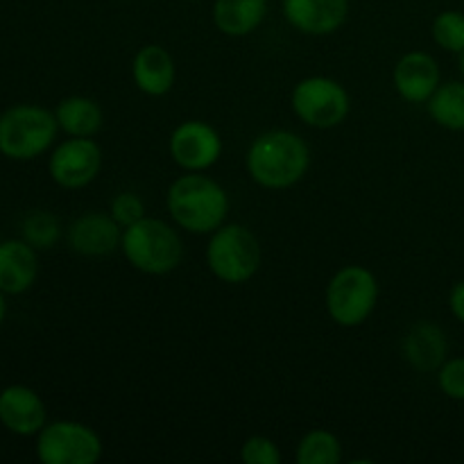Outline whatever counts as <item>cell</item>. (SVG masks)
<instances>
[{
  "label": "cell",
  "instance_id": "1",
  "mask_svg": "<svg viewBox=\"0 0 464 464\" xmlns=\"http://www.w3.org/2000/svg\"><path fill=\"white\" fill-rule=\"evenodd\" d=\"M311 152L302 136L272 130L258 136L247 152V172L258 186L272 190L290 188L308 170Z\"/></svg>",
  "mask_w": 464,
  "mask_h": 464
},
{
  "label": "cell",
  "instance_id": "2",
  "mask_svg": "<svg viewBox=\"0 0 464 464\" xmlns=\"http://www.w3.org/2000/svg\"><path fill=\"white\" fill-rule=\"evenodd\" d=\"M168 211L190 234H213L225 222L229 198L218 181L204 175H184L168 190Z\"/></svg>",
  "mask_w": 464,
  "mask_h": 464
},
{
  "label": "cell",
  "instance_id": "3",
  "mask_svg": "<svg viewBox=\"0 0 464 464\" xmlns=\"http://www.w3.org/2000/svg\"><path fill=\"white\" fill-rule=\"evenodd\" d=\"M121 249L127 261L145 275H168L184 256L179 234L157 218H140L127 227Z\"/></svg>",
  "mask_w": 464,
  "mask_h": 464
},
{
  "label": "cell",
  "instance_id": "4",
  "mask_svg": "<svg viewBox=\"0 0 464 464\" xmlns=\"http://www.w3.org/2000/svg\"><path fill=\"white\" fill-rule=\"evenodd\" d=\"M57 116L34 104H16L0 116V152L14 161L44 154L57 136Z\"/></svg>",
  "mask_w": 464,
  "mask_h": 464
},
{
  "label": "cell",
  "instance_id": "5",
  "mask_svg": "<svg viewBox=\"0 0 464 464\" xmlns=\"http://www.w3.org/2000/svg\"><path fill=\"white\" fill-rule=\"evenodd\" d=\"M208 270L227 284H245L261 267V245L243 225H225L213 231L207 247Z\"/></svg>",
  "mask_w": 464,
  "mask_h": 464
},
{
  "label": "cell",
  "instance_id": "6",
  "mask_svg": "<svg viewBox=\"0 0 464 464\" xmlns=\"http://www.w3.org/2000/svg\"><path fill=\"white\" fill-rule=\"evenodd\" d=\"M379 302V284L367 267L347 266L334 275L326 288V311L340 326H361Z\"/></svg>",
  "mask_w": 464,
  "mask_h": 464
},
{
  "label": "cell",
  "instance_id": "7",
  "mask_svg": "<svg viewBox=\"0 0 464 464\" xmlns=\"http://www.w3.org/2000/svg\"><path fill=\"white\" fill-rule=\"evenodd\" d=\"M36 456L44 464H95L102 458V442L80 421H53L39 430Z\"/></svg>",
  "mask_w": 464,
  "mask_h": 464
},
{
  "label": "cell",
  "instance_id": "8",
  "mask_svg": "<svg viewBox=\"0 0 464 464\" xmlns=\"http://www.w3.org/2000/svg\"><path fill=\"white\" fill-rule=\"evenodd\" d=\"M349 93L331 77H306L293 91V109L306 125L331 130L349 113Z\"/></svg>",
  "mask_w": 464,
  "mask_h": 464
},
{
  "label": "cell",
  "instance_id": "9",
  "mask_svg": "<svg viewBox=\"0 0 464 464\" xmlns=\"http://www.w3.org/2000/svg\"><path fill=\"white\" fill-rule=\"evenodd\" d=\"M50 177L62 188H84L98 177L102 168V152L91 139H68L50 157Z\"/></svg>",
  "mask_w": 464,
  "mask_h": 464
},
{
  "label": "cell",
  "instance_id": "10",
  "mask_svg": "<svg viewBox=\"0 0 464 464\" xmlns=\"http://www.w3.org/2000/svg\"><path fill=\"white\" fill-rule=\"evenodd\" d=\"M222 140L211 125L202 121H186L172 131L170 154L172 161L190 172L211 168L220 159Z\"/></svg>",
  "mask_w": 464,
  "mask_h": 464
},
{
  "label": "cell",
  "instance_id": "11",
  "mask_svg": "<svg viewBox=\"0 0 464 464\" xmlns=\"http://www.w3.org/2000/svg\"><path fill=\"white\" fill-rule=\"evenodd\" d=\"M48 412L39 394L27 385H9L0 392V424L14 435H39Z\"/></svg>",
  "mask_w": 464,
  "mask_h": 464
},
{
  "label": "cell",
  "instance_id": "12",
  "mask_svg": "<svg viewBox=\"0 0 464 464\" xmlns=\"http://www.w3.org/2000/svg\"><path fill=\"white\" fill-rule=\"evenodd\" d=\"M349 0H284V16L304 34L324 36L340 30Z\"/></svg>",
  "mask_w": 464,
  "mask_h": 464
},
{
  "label": "cell",
  "instance_id": "13",
  "mask_svg": "<svg viewBox=\"0 0 464 464\" xmlns=\"http://www.w3.org/2000/svg\"><path fill=\"white\" fill-rule=\"evenodd\" d=\"M440 86L438 62L429 53H408L394 68V89L408 102H429Z\"/></svg>",
  "mask_w": 464,
  "mask_h": 464
},
{
  "label": "cell",
  "instance_id": "14",
  "mask_svg": "<svg viewBox=\"0 0 464 464\" xmlns=\"http://www.w3.org/2000/svg\"><path fill=\"white\" fill-rule=\"evenodd\" d=\"M122 227L107 213H86L68 229V243L82 256H107L121 245Z\"/></svg>",
  "mask_w": 464,
  "mask_h": 464
},
{
  "label": "cell",
  "instance_id": "15",
  "mask_svg": "<svg viewBox=\"0 0 464 464\" xmlns=\"http://www.w3.org/2000/svg\"><path fill=\"white\" fill-rule=\"evenodd\" d=\"M447 335L433 322H417L403 340V356L420 374L438 372L447 361Z\"/></svg>",
  "mask_w": 464,
  "mask_h": 464
},
{
  "label": "cell",
  "instance_id": "16",
  "mask_svg": "<svg viewBox=\"0 0 464 464\" xmlns=\"http://www.w3.org/2000/svg\"><path fill=\"white\" fill-rule=\"evenodd\" d=\"M39 275L36 249L25 240L0 243V290L5 295H21L32 288Z\"/></svg>",
  "mask_w": 464,
  "mask_h": 464
},
{
  "label": "cell",
  "instance_id": "17",
  "mask_svg": "<svg viewBox=\"0 0 464 464\" xmlns=\"http://www.w3.org/2000/svg\"><path fill=\"white\" fill-rule=\"evenodd\" d=\"M134 82L143 93L148 95H166L175 84V62L170 53L161 45H145L136 53L131 63Z\"/></svg>",
  "mask_w": 464,
  "mask_h": 464
},
{
  "label": "cell",
  "instance_id": "18",
  "mask_svg": "<svg viewBox=\"0 0 464 464\" xmlns=\"http://www.w3.org/2000/svg\"><path fill=\"white\" fill-rule=\"evenodd\" d=\"M267 0H216L213 21L227 36H247L263 23Z\"/></svg>",
  "mask_w": 464,
  "mask_h": 464
},
{
  "label": "cell",
  "instance_id": "19",
  "mask_svg": "<svg viewBox=\"0 0 464 464\" xmlns=\"http://www.w3.org/2000/svg\"><path fill=\"white\" fill-rule=\"evenodd\" d=\"M54 116H57L59 127L68 136H77V139H91L102 127V109L98 102L84 98V95L63 98L57 104Z\"/></svg>",
  "mask_w": 464,
  "mask_h": 464
},
{
  "label": "cell",
  "instance_id": "20",
  "mask_svg": "<svg viewBox=\"0 0 464 464\" xmlns=\"http://www.w3.org/2000/svg\"><path fill=\"white\" fill-rule=\"evenodd\" d=\"M430 118L440 127L451 131H464V82H447L426 102Z\"/></svg>",
  "mask_w": 464,
  "mask_h": 464
},
{
  "label": "cell",
  "instance_id": "21",
  "mask_svg": "<svg viewBox=\"0 0 464 464\" xmlns=\"http://www.w3.org/2000/svg\"><path fill=\"white\" fill-rule=\"evenodd\" d=\"M343 460L340 440L329 430H311L297 447L299 464H338Z\"/></svg>",
  "mask_w": 464,
  "mask_h": 464
},
{
  "label": "cell",
  "instance_id": "22",
  "mask_svg": "<svg viewBox=\"0 0 464 464\" xmlns=\"http://www.w3.org/2000/svg\"><path fill=\"white\" fill-rule=\"evenodd\" d=\"M59 220L48 211H34L23 220V240L34 249H50L59 240Z\"/></svg>",
  "mask_w": 464,
  "mask_h": 464
},
{
  "label": "cell",
  "instance_id": "23",
  "mask_svg": "<svg viewBox=\"0 0 464 464\" xmlns=\"http://www.w3.org/2000/svg\"><path fill=\"white\" fill-rule=\"evenodd\" d=\"M433 39L440 48L460 54L464 50V14L453 9L440 14L433 21Z\"/></svg>",
  "mask_w": 464,
  "mask_h": 464
},
{
  "label": "cell",
  "instance_id": "24",
  "mask_svg": "<svg viewBox=\"0 0 464 464\" xmlns=\"http://www.w3.org/2000/svg\"><path fill=\"white\" fill-rule=\"evenodd\" d=\"M245 464H281V451L272 440L254 435L240 449Z\"/></svg>",
  "mask_w": 464,
  "mask_h": 464
},
{
  "label": "cell",
  "instance_id": "25",
  "mask_svg": "<svg viewBox=\"0 0 464 464\" xmlns=\"http://www.w3.org/2000/svg\"><path fill=\"white\" fill-rule=\"evenodd\" d=\"M440 388L449 399L464 401V358H451L440 367Z\"/></svg>",
  "mask_w": 464,
  "mask_h": 464
},
{
  "label": "cell",
  "instance_id": "26",
  "mask_svg": "<svg viewBox=\"0 0 464 464\" xmlns=\"http://www.w3.org/2000/svg\"><path fill=\"white\" fill-rule=\"evenodd\" d=\"M111 218L122 227V229H127V227H131L134 222H139L140 218H145L143 199L136 193L116 195V199L111 202Z\"/></svg>",
  "mask_w": 464,
  "mask_h": 464
},
{
  "label": "cell",
  "instance_id": "27",
  "mask_svg": "<svg viewBox=\"0 0 464 464\" xmlns=\"http://www.w3.org/2000/svg\"><path fill=\"white\" fill-rule=\"evenodd\" d=\"M449 306H451V313L458 317V320L464 324V281L453 285L451 297H449Z\"/></svg>",
  "mask_w": 464,
  "mask_h": 464
},
{
  "label": "cell",
  "instance_id": "28",
  "mask_svg": "<svg viewBox=\"0 0 464 464\" xmlns=\"http://www.w3.org/2000/svg\"><path fill=\"white\" fill-rule=\"evenodd\" d=\"M5 313H7V302H5V293L0 290V324H3L5 320Z\"/></svg>",
  "mask_w": 464,
  "mask_h": 464
},
{
  "label": "cell",
  "instance_id": "29",
  "mask_svg": "<svg viewBox=\"0 0 464 464\" xmlns=\"http://www.w3.org/2000/svg\"><path fill=\"white\" fill-rule=\"evenodd\" d=\"M460 71H462V75H464V50L460 53Z\"/></svg>",
  "mask_w": 464,
  "mask_h": 464
}]
</instances>
